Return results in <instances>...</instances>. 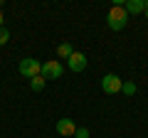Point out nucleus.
Listing matches in <instances>:
<instances>
[{"mask_svg": "<svg viewBox=\"0 0 148 138\" xmlns=\"http://www.w3.org/2000/svg\"><path fill=\"white\" fill-rule=\"evenodd\" d=\"M126 22H128V12L123 10V5H114L109 10V15H106V25H109V30H114V32L123 30Z\"/></svg>", "mask_w": 148, "mask_h": 138, "instance_id": "obj_1", "label": "nucleus"}, {"mask_svg": "<svg viewBox=\"0 0 148 138\" xmlns=\"http://www.w3.org/2000/svg\"><path fill=\"white\" fill-rule=\"evenodd\" d=\"M17 69H20V74H22V77H27V79H35V77L42 74V64L37 62V59H32V57L22 59Z\"/></svg>", "mask_w": 148, "mask_h": 138, "instance_id": "obj_2", "label": "nucleus"}, {"mask_svg": "<svg viewBox=\"0 0 148 138\" xmlns=\"http://www.w3.org/2000/svg\"><path fill=\"white\" fill-rule=\"evenodd\" d=\"M121 86H123V79L121 77H116V74H106L104 79H101V89H104V94H119L121 91Z\"/></svg>", "mask_w": 148, "mask_h": 138, "instance_id": "obj_3", "label": "nucleus"}, {"mask_svg": "<svg viewBox=\"0 0 148 138\" xmlns=\"http://www.w3.org/2000/svg\"><path fill=\"white\" fill-rule=\"evenodd\" d=\"M64 72V67L57 62V59H47V62L42 64V77L45 79H59Z\"/></svg>", "mask_w": 148, "mask_h": 138, "instance_id": "obj_4", "label": "nucleus"}, {"mask_svg": "<svg viewBox=\"0 0 148 138\" xmlns=\"http://www.w3.org/2000/svg\"><path fill=\"white\" fill-rule=\"evenodd\" d=\"M67 67L72 72H84L86 69V54L84 52H72V57L67 59Z\"/></svg>", "mask_w": 148, "mask_h": 138, "instance_id": "obj_5", "label": "nucleus"}, {"mask_svg": "<svg viewBox=\"0 0 148 138\" xmlns=\"http://www.w3.org/2000/svg\"><path fill=\"white\" fill-rule=\"evenodd\" d=\"M54 128H57V133H59V136H74V133H77V126H74V121H72V118H59Z\"/></svg>", "mask_w": 148, "mask_h": 138, "instance_id": "obj_6", "label": "nucleus"}, {"mask_svg": "<svg viewBox=\"0 0 148 138\" xmlns=\"http://www.w3.org/2000/svg\"><path fill=\"white\" fill-rule=\"evenodd\" d=\"M146 8H148L146 0H126L123 10H126L128 15H138V12H146Z\"/></svg>", "mask_w": 148, "mask_h": 138, "instance_id": "obj_7", "label": "nucleus"}, {"mask_svg": "<svg viewBox=\"0 0 148 138\" xmlns=\"http://www.w3.org/2000/svg\"><path fill=\"white\" fill-rule=\"evenodd\" d=\"M45 84H47V79H45L42 74L35 77V79H30V89H32V91H42V89H45Z\"/></svg>", "mask_w": 148, "mask_h": 138, "instance_id": "obj_8", "label": "nucleus"}, {"mask_svg": "<svg viewBox=\"0 0 148 138\" xmlns=\"http://www.w3.org/2000/svg\"><path fill=\"white\" fill-rule=\"evenodd\" d=\"M72 52H74V49H72V44H69V42H62V44L57 47V54H59L62 59H69V57H72Z\"/></svg>", "mask_w": 148, "mask_h": 138, "instance_id": "obj_9", "label": "nucleus"}, {"mask_svg": "<svg viewBox=\"0 0 148 138\" xmlns=\"http://www.w3.org/2000/svg\"><path fill=\"white\" fill-rule=\"evenodd\" d=\"M121 91H123L126 96H133V94H136V84H133V81H123Z\"/></svg>", "mask_w": 148, "mask_h": 138, "instance_id": "obj_10", "label": "nucleus"}, {"mask_svg": "<svg viewBox=\"0 0 148 138\" xmlns=\"http://www.w3.org/2000/svg\"><path fill=\"white\" fill-rule=\"evenodd\" d=\"M10 42V32L5 30V27H0V47H3V44H8Z\"/></svg>", "mask_w": 148, "mask_h": 138, "instance_id": "obj_11", "label": "nucleus"}, {"mask_svg": "<svg viewBox=\"0 0 148 138\" xmlns=\"http://www.w3.org/2000/svg\"><path fill=\"white\" fill-rule=\"evenodd\" d=\"M74 138H89V128H77Z\"/></svg>", "mask_w": 148, "mask_h": 138, "instance_id": "obj_12", "label": "nucleus"}, {"mask_svg": "<svg viewBox=\"0 0 148 138\" xmlns=\"http://www.w3.org/2000/svg\"><path fill=\"white\" fill-rule=\"evenodd\" d=\"M3 20H5V17H3V12H0V27H3Z\"/></svg>", "mask_w": 148, "mask_h": 138, "instance_id": "obj_13", "label": "nucleus"}, {"mask_svg": "<svg viewBox=\"0 0 148 138\" xmlns=\"http://www.w3.org/2000/svg\"><path fill=\"white\" fill-rule=\"evenodd\" d=\"M146 17H148V8H146Z\"/></svg>", "mask_w": 148, "mask_h": 138, "instance_id": "obj_14", "label": "nucleus"}]
</instances>
